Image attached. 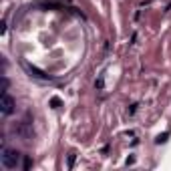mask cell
<instances>
[{
    "instance_id": "1",
    "label": "cell",
    "mask_w": 171,
    "mask_h": 171,
    "mask_svg": "<svg viewBox=\"0 0 171 171\" xmlns=\"http://www.w3.org/2000/svg\"><path fill=\"white\" fill-rule=\"evenodd\" d=\"M20 153L16 151V149H10V147H2V151H0V161H2V167H6V169H18L20 167Z\"/></svg>"
},
{
    "instance_id": "2",
    "label": "cell",
    "mask_w": 171,
    "mask_h": 171,
    "mask_svg": "<svg viewBox=\"0 0 171 171\" xmlns=\"http://www.w3.org/2000/svg\"><path fill=\"white\" fill-rule=\"evenodd\" d=\"M14 135H18V137L24 139V141H30V139L34 137L32 123H30V121H20L18 125H14Z\"/></svg>"
},
{
    "instance_id": "3",
    "label": "cell",
    "mask_w": 171,
    "mask_h": 171,
    "mask_svg": "<svg viewBox=\"0 0 171 171\" xmlns=\"http://www.w3.org/2000/svg\"><path fill=\"white\" fill-rule=\"evenodd\" d=\"M14 107H16L14 99L8 95V91H2V99H0V111H2V115H4V117L12 115V113H14Z\"/></svg>"
},
{
    "instance_id": "4",
    "label": "cell",
    "mask_w": 171,
    "mask_h": 171,
    "mask_svg": "<svg viewBox=\"0 0 171 171\" xmlns=\"http://www.w3.org/2000/svg\"><path fill=\"white\" fill-rule=\"evenodd\" d=\"M22 67L26 69V73L30 75V77H34V79H41V81H50L52 77L50 75H46L44 71H41V69H36V67H32V65H28L26 60H22Z\"/></svg>"
},
{
    "instance_id": "5",
    "label": "cell",
    "mask_w": 171,
    "mask_h": 171,
    "mask_svg": "<svg viewBox=\"0 0 171 171\" xmlns=\"http://www.w3.org/2000/svg\"><path fill=\"white\" fill-rule=\"evenodd\" d=\"M50 107H52V109H58V107H60V99H58V97H52V99H50Z\"/></svg>"
},
{
    "instance_id": "6",
    "label": "cell",
    "mask_w": 171,
    "mask_h": 171,
    "mask_svg": "<svg viewBox=\"0 0 171 171\" xmlns=\"http://www.w3.org/2000/svg\"><path fill=\"white\" fill-rule=\"evenodd\" d=\"M167 137H169V133H163V135H159V137L155 139V143H165V141H167Z\"/></svg>"
},
{
    "instance_id": "7",
    "label": "cell",
    "mask_w": 171,
    "mask_h": 171,
    "mask_svg": "<svg viewBox=\"0 0 171 171\" xmlns=\"http://www.w3.org/2000/svg\"><path fill=\"white\" fill-rule=\"evenodd\" d=\"M73 165H75V153L69 155V169H73Z\"/></svg>"
},
{
    "instance_id": "8",
    "label": "cell",
    "mask_w": 171,
    "mask_h": 171,
    "mask_svg": "<svg viewBox=\"0 0 171 171\" xmlns=\"http://www.w3.org/2000/svg\"><path fill=\"white\" fill-rule=\"evenodd\" d=\"M30 165H32V161H30V157H26L24 159V169H30Z\"/></svg>"
},
{
    "instance_id": "9",
    "label": "cell",
    "mask_w": 171,
    "mask_h": 171,
    "mask_svg": "<svg viewBox=\"0 0 171 171\" xmlns=\"http://www.w3.org/2000/svg\"><path fill=\"white\" fill-rule=\"evenodd\" d=\"M95 87H97V89H103V77H99V79H97Z\"/></svg>"
}]
</instances>
